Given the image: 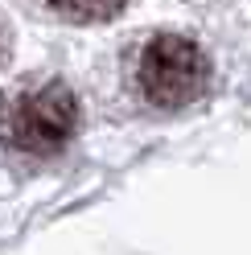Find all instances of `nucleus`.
<instances>
[{"mask_svg": "<svg viewBox=\"0 0 251 255\" xmlns=\"http://www.w3.org/2000/svg\"><path fill=\"white\" fill-rule=\"evenodd\" d=\"M78 132V99L66 83H33L0 95V144L29 156L66 148Z\"/></svg>", "mask_w": 251, "mask_h": 255, "instance_id": "obj_1", "label": "nucleus"}, {"mask_svg": "<svg viewBox=\"0 0 251 255\" xmlns=\"http://www.w3.org/2000/svg\"><path fill=\"white\" fill-rule=\"evenodd\" d=\"M136 87L140 95L161 107V111H177L202 99L210 87V62L190 37L181 33H161L152 37L136 62Z\"/></svg>", "mask_w": 251, "mask_h": 255, "instance_id": "obj_2", "label": "nucleus"}, {"mask_svg": "<svg viewBox=\"0 0 251 255\" xmlns=\"http://www.w3.org/2000/svg\"><path fill=\"white\" fill-rule=\"evenodd\" d=\"M50 8L66 21H112L128 8V0H50Z\"/></svg>", "mask_w": 251, "mask_h": 255, "instance_id": "obj_3", "label": "nucleus"}]
</instances>
